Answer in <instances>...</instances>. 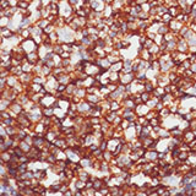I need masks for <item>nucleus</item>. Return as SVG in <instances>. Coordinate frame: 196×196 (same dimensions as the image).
Masks as SVG:
<instances>
[{"instance_id":"1","label":"nucleus","mask_w":196,"mask_h":196,"mask_svg":"<svg viewBox=\"0 0 196 196\" xmlns=\"http://www.w3.org/2000/svg\"><path fill=\"white\" fill-rule=\"evenodd\" d=\"M145 158L147 159V162H154V163H156L158 161V151L157 150L147 151L146 154H145Z\"/></svg>"},{"instance_id":"2","label":"nucleus","mask_w":196,"mask_h":196,"mask_svg":"<svg viewBox=\"0 0 196 196\" xmlns=\"http://www.w3.org/2000/svg\"><path fill=\"white\" fill-rule=\"evenodd\" d=\"M103 186H105V182L103 180L102 178L97 177V178L94 179V182H93V189H94L96 191H99Z\"/></svg>"},{"instance_id":"3","label":"nucleus","mask_w":196,"mask_h":196,"mask_svg":"<svg viewBox=\"0 0 196 196\" xmlns=\"http://www.w3.org/2000/svg\"><path fill=\"white\" fill-rule=\"evenodd\" d=\"M19 146H20V148H21V150L24 152V153H26V154H27V153L31 151V148H32V147H33V146L28 145L26 141H20V145H19Z\"/></svg>"},{"instance_id":"4","label":"nucleus","mask_w":196,"mask_h":196,"mask_svg":"<svg viewBox=\"0 0 196 196\" xmlns=\"http://www.w3.org/2000/svg\"><path fill=\"white\" fill-rule=\"evenodd\" d=\"M114 158V156H113V152H110V151H104L103 152V159L105 161V162H109L110 163V161Z\"/></svg>"},{"instance_id":"5","label":"nucleus","mask_w":196,"mask_h":196,"mask_svg":"<svg viewBox=\"0 0 196 196\" xmlns=\"http://www.w3.org/2000/svg\"><path fill=\"white\" fill-rule=\"evenodd\" d=\"M189 157H190V152H186V151H182L180 153H179V156H178V158L180 159L182 162L187 161V159H189Z\"/></svg>"},{"instance_id":"6","label":"nucleus","mask_w":196,"mask_h":196,"mask_svg":"<svg viewBox=\"0 0 196 196\" xmlns=\"http://www.w3.org/2000/svg\"><path fill=\"white\" fill-rule=\"evenodd\" d=\"M99 148H101L103 152L107 151V150H108V140H105V138L101 140V142H99Z\"/></svg>"},{"instance_id":"7","label":"nucleus","mask_w":196,"mask_h":196,"mask_svg":"<svg viewBox=\"0 0 196 196\" xmlns=\"http://www.w3.org/2000/svg\"><path fill=\"white\" fill-rule=\"evenodd\" d=\"M169 113H170V110H168V109H167V110H166V109H163V110L161 112V115L166 118V117H168V115H169Z\"/></svg>"},{"instance_id":"8","label":"nucleus","mask_w":196,"mask_h":196,"mask_svg":"<svg viewBox=\"0 0 196 196\" xmlns=\"http://www.w3.org/2000/svg\"><path fill=\"white\" fill-rule=\"evenodd\" d=\"M63 196H74V191H72L71 189H69L66 192H64V194H63Z\"/></svg>"},{"instance_id":"9","label":"nucleus","mask_w":196,"mask_h":196,"mask_svg":"<svg viewBox=\"0 0 196 196\" xmlns=\"http://www.w3.org/2000/svg\"><path fill=\"white\" fill-rule=\"evenodd\" d=\"M135 196H148V195H147V192H145V191H137Z\"/></svg>"}]
</instances>
